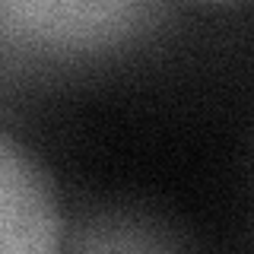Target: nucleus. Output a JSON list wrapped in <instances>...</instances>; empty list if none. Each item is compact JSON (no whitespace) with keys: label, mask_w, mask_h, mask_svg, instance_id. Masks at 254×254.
<instances>
[{"label":"nucleus","mask_w":254,"mask_h":254,"mask_svg":"<svg viewBox=\"0 0 254 254\" xmlns=\"http://www.w3.org/2000/svg\"><path fill=\"white\" fill-rule=\"evenodd\" d=\"M162 0H16L0 13V38L51 58L115 51L143 38Z\"/></svg>","instance_id":"f257e3e1"},{"label":"nucleus","mask_w":254,"mask_h":254,"mask_svg":"<svg viewBox=\"0 0 254 254\" xmlns=\"http://www.w3.org/2000/svg\"><path fill=\"white\" fill-rule=\"evenodd\" d=\"M200 3H242V0H200Z\"/></svg>","instance_id":"20e7f679"},{"label":"nucleus","mask_w":254,"mask_h":254,"mask_svg":"<svg viewBox=\"0 0 254 254\" xmlns=\"http://www.w3.org/2000/svg\"><path fill=\"white\" fill-rule=\"evenodd\" d=\"M67 219L45 165L0 130V254H54L64 248Z\"/></svg>","instance_id":"f03ea898"},{"label":"nucleus","mask_w":254,"mask_h":254,"mask_svg":"<svg viewBox=\"0 0 254 254\" xmlns=\"http://www.w3.org/2000/svg\"><path fill=\"white\" fill-rule=\"evenodd\" d=\"M13 3H16V0H0V13H6V10H10Z\"/></svg>","instance_id":"7ed1b4c3"}]
</instances>
